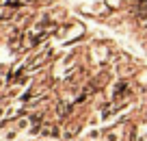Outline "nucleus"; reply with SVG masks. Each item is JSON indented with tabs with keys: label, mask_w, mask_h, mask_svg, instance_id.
I'll return each instance as SVG.
<instances>
[{
	"label": "nucleus",
	"mask_w": 147,
	"mask_h": 141,
	"mask_svg": "<svg viewBox=\"0 0 147 141\" xmlns=\"http://www.w3.org/2000/svg\"><path fill=\"white\" fill-rule=\"evenodd\" d=\"M125 93H128V82L125 80H117L115 85H113V100H117V98H123Z\"/></svg>",
	"instance_id": "obj_1"
},
{
	"label": "nucleus",
	"mask_w": 147,
	"mask_h": 141,
	"mask_svg": "<svg viewBox=\"0 0 147 141\" xmlns=\"http://www.w3.org/2000/svg\"><path fill=\"white\" fill-rule=\"evenodd\" d=\"M106 141H119V135H117V132H108V135H106Z\"/></svg>",
	"instance_id": "obj_2"
},
{
	"label": "nucleus",
	"mask_w": 147,
	"mask_h": 141,
	"mask_svg": "<svg viewBox=\"0 0 147 141\" xmlns=\"http://www.w3.org/2000/svg\"><path fill=\"white\" fill-rule=\"evenodd\" d=\"M15 137H18V130H9L7 132V141H13Z\"/></svg>",
	"instance_id": "obj_3"
},
{
	"label": "nucleus",
	"mask_w": 147,
	"mask_h": 141,
	"mask_svg": "<svg viewBox=\"0 0 147 141\" xmlns=\"http://www.w3.org/2000/svg\"><path fill=\"white\" fill-rule=\"evenodd\" d=\"M28 122H30V119H20L18 128H26V126H28Z\"/></svg>",
	"instance_id": "obj_4"
},
{
	"label": "nucleus",
	"mask_w": 147,
	"mask_h": 141,
	"mask_svg": "<svg viewBox=\"0 0 147 141\" xmlns=\"http://www.w3.org/2000/svg\"><path fill=\"white\" fill-rule=\"evenodd\" d=\"M93 141H97V139H93Z\"/></svg>",
	"instance_id": "obj_5"
}]
</instances>
